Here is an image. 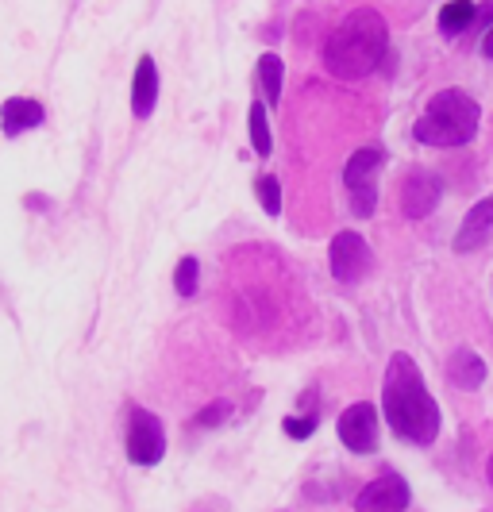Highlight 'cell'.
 Returning <instances> with one entry per match:
<instances>
[{
    "label": "cell",
    "mask_w": 493,
    "mask_h": 512,
    "mask_svg": "<svg viewBox=\"0 0 493 512\" xmlns=\"http://www.w3.org/2000/svg\"><path fill=\"white\" fill-rule=\"evenodd\" d=\"M382 412H386V424L397 432V439H405L413 447H432L440 436V405L432 401L428 385L420 378V366L405 351H397L386 366Z\"/></svg>",
    "instance_id": "cell-1"
},
{
    "label": "cell",
    "mask_w": 493,
    "mask_h": 512,
    "mask_svg": "<svg viewBox=\"0 0 493 512\" xmlns=\"http://www.w3.org/2000/svg\"><path fill=\"white\" fill-rule=\"evenodd\" d=\"M390 51V24L378 8H355L324 43V66L339 81L370 77Z\"/></svg>",
    "instance_id": "cell-2"
},
{
    "label": "cell",
    "mask_w": 493,
    "mask_h": 512,
    "mask_svg": "<svg viewBox=\"0 0 493 512\" xmlns=\"http://www.w3.org/2000/svg\"><path fill=\"white\" fill-rule=\"evenodd\" d=\"M482 124V108L463 89H443L424 104L420 120L413 124V139L424 147H463L474 139Z\"/></svg>",
    "instance_id": "cell-3"
},
{
    "label": "cell",
    "mask_w": 493,
    "mask_h": 512,
    "mask_svg": "<svg viewBox=\"0 0 493 512\" xmlns=\"http://www.w3.org/2000/svg\"><path fill=\"white\" fill-rule=\"evenodd\" d=\"M386 151L382 147H363L347 158L343 166V185H347V201L359 220H370L378 208V174H382Z\"/></svg>",
    "instance_id": "cell-4"
},
{
    "label": "cell",
    "mask_w": 493,
    "mask_h": 512,
    "mask_svg": "<svg viewBox=\"0 0 493 512\" xmlns=\"http://www.w3.org/2000/svg\"><path fill=\"white\" fill-rule=\"evenodd\" d=\"M124 451L131 466H158L166 459V428L151 409L131 405L128 432H124Z\"/></svg>",
    "instance_id": "cell-5"
},
{
    "label": "cell",
    "mask_w": 493,
    "mask_h": 512,
    "mask_svg": "<svg viewBox=\"0 0 493 512\" xmlns=\"http://www.w3.org/2000/svg\"><path fill=\"white\" fill-rule=\"evenodd\" d=\"M328 266H332V278L339 285H359L370 274L374 266V255H370V243H366L359 231H339L328 247Z\"/></svg>",
    "instance_id": "cell-6"
},
{
    "label": "cell",
    "mask_w": 493,
    "mask_h": 512,
    "mask_svg": "<svg viewBox=\"0 0 493 512\" xmlns=\"http://www.w3.org/2000/svg\"><path fill=\"white\" fill-rule=\"evenodd\" d=\"M339 443L347 447V451H355V455H370L374 447H378V412H374V405H366V401H359V405H351V409L339 412Z\"/></svg>",
    "instance_id": "cell-7"
},
{
    "label": "cell",
    "mask_w": 493,
    "mask_h": 512,
    "mask_svg": "<svg viewBox=\"0 0 493 512\" xmlns=\"http://www.w3.org/2000/svg\"><path fill=\"white\" fill-rule=\"evenodd\" d=\"M443 197V181L440 174H432V170H413L405 185H401V212L409 216V220H424V216H432V208L440 205Z\"/></svg>",
    "instance_id": "cell-8"
},
{
    "label": "cell",
    "mask_w": 493,
    "mask_h": 512,
    "mask_svg": "<svg viewBox=\"0 0 493 512\" xmlns=\"http://www.w3.org/2000/svg\"><path fill=\"white\" fill-rule=\"evenodd\" d=\"M409 482L405 478H397V474H382V478H374L370 486L355 497V509L359 512H401L409 505Z\"/></svg>",
    "instance_id": "cell-9"
},
{
    "label": "cell",
    "mask_w": 493,
    "mask_h": 512,
    "mask_svg": "<svg viewBox=\"0 0 493 512\" xmlns=\"http://www.w3.org/2000/svg\"><path fill=\"white\" fill-rule=\"evenodd\" d=\"M43 124H47V108L35 97H8L0 104V131L8 139H20V135L43 128Z\"/></svg>",
    "instance_id": "cell-10"
},
{
    "label": "cell",
    "mask_w": 493,
    "mask_h": 512,
    "mask_svg": "<svg viewBox=\"0 0 493 512\" xmlns=\"http://www.w3.org/2000/svg\"><path fill=\"white\" fill-rule=\"evenodd\" d=\"M158 104V66L151 54H143L135 62V77H131V116L135 120H151Z\"/></svg>",
    "instance_id": "cell-11"
},
{
    "label": "cell",
    "mask_w": 493,
    "mask_h": 512,
    "mask_svg": "<svg viewBox=\"0 0 493 512\" xmlns=\"http://www.w3.org/2000/svg\"><path fill=\"white\" fill-rule=\"evenodd\" d=\"M490 235H493V197H486V201H478V205L463 216V228L455 231V251H459V255H463V251H478Z\"/></svg>",
    "instance_id": "cell-12"
},
{
    "label": "cell",
    "mask_w": 493,
    "mask_h": 512,
    "mask_svg": "<svg viewBox=\"0 0 493 512\" xmlns=\"http://www.w3.org/2000/svg\"><path fill=\"white\" fill-rule=\"evenodd\" d=\"M486 362L478 351H470V347H459V351H451V359H447V382L455 385V389H478V385L486 382Z\"/></svg>",
    "instance_id": "cell-13"
},
{
    "label": "cell",
    "mask_w": 493,
    "mask_h": 512,
    "mask_svg": "<svg viewBox=\"0 0 493 512\" xmlns=\"http://www.w3.org/2000/svg\"><path fill=\"white\" fill-rule=\"evenodd\" d=\"M474 16H478V4H474V0H447L436 20H440V31L447 39H459V35L470 31Z\"/></svg>",
    "instance_id": "cell-14"
},
{
    "label": "cell",
    "mask_w": 493,
    "mask_h": 512,
    "mask_svg": "<svg viewBox=\"0 0 493 512\" xmlns=\"http://www.w3.org/2000/svg\"><path fill=\"white\" fill-rule=\"evenodd\" d=\"M282 81H286V66H282V58L270 51L259 58V89H262V101L266 108H278L282 101Z\"/></svg>",
    "instance_id": "cell-15"
},
{
    "label": "cell",
    "mask_w": 493,
    "mask_h": 512,
    "mask_svg": "<svg viewBox=\"0 0 493 512\" xmlns=\"http://www.w3.org/2000/svg\"><path fill=\"white\" fill-rule=\"evenodd\" d=\"M251 147L259 158H270L274 151V139H270V120H266V101L251 104Z\"/></svg>",
    "instance_id": "cell-16"
},
{
    "label": "cell",
    "mask_w": 493,
    "mask_h": 512,
    "mask_svg": "<svg viewBox=\"0 0 493 512\" xmlns=\"http://www.w3.org/2000/svg\"><path fill=\"white\" fill-rule=\"evenodd\" d=\"M255 197H259V205L266 216H282V185H278L274 174H262V178L255 181Z\"/></svg>",
    "instance_id": "cell-17"
},
{
    "label": "cell",
    "mask_w": 493,
    "mask_h": 512,
    "mask_svg": "<svg viewBox=\"0 0 493 512\" xmlns=\"http://www.w3.org/2000/svg\"><path fill=\"white\" fill-rule=\"evenodd\" d=\"M197 285H201V262L189 255V258H182L178 270H174V289H178V297H193Z\"/></svg>",
    "instance_id": "cell-18"
},
{
    "label": "cell",
    "mask_w": 493,
    "mask_h": 512,
    "mask_svg": "<svg viewBox=\"0 0 493 512\" xmlns=\"http://www.w3.org/2000/svg\"><path fill=\"white\" fill-rule=\"evenodd\" d=\"M312 428H316V412L312 416H286V432L293 439H309Z\"/></svg>",
    "instance_id": "cell-19"
},
{
    "label": "cell",
    "mask_w": 493,
    "mask_h": 512,
    "mask_svg": "<svg viewBox=\"0 0 493 512\" xmlns=\"http://www.w3.org/2000/svg\"><path fill=\"white\" fill-rule=\"evenodd\" d=\"M493 27V0H482L478 4V16H474V24H470L467 35H486Z\"/></svg>",
    "instance_id": "cell-20"
},
{
    "label": "cell",
    "mask_w": 493,
    "mask_h": 512,
    "mask_svg": "<svg viewBox=\"0 0 493 512\" xmlns=\"http://www.w3.org/2000/svg\"><path fill=\"white\" fill-rule=\"evenodd\" d=\"M228 412H232V405H228V401H216V405H208L205 412H197V424H201V428H208V424H220Z\"/></svg>",
    "instance_id": "cell-21"
},
{
    "label": "cell",
    "mask_w": 493,
    "mask_h": 512,
    "mask_svg": "<svg viewBox=\"0 0 493 512\" xmlns=\"http://www.w3.org/2000/svg\"><path fill=\"white\" fill-rule=\"evenodd\" d=\"M482 54H486V58L493 62V27L486 31V35H482Z\"/></svg>",
    "instance_id": "cell-22"
},
{
    "label": "cell",
    "mask_w": 493,
    "mask_h": 512,
    "mask_svg": "<svg viewBox=\"0 0 493 512\" xmlns=\"http://www.w3.org/2000/svg\"><path fill=\"white\" fill-rule=\"evenodd\" d=\"M24 205L27 208H51V201H43V197H27Z\"/></svg>",
    "instance_id": "cell-23"
},
{
    "label": "cell",
    "mask_w": 493,
    "mask_h": 512,
    "mask_svg": "<svg viewBox=\"0 0 493 512\" xmlns=\"http://www.w3.org/2000/svg\"><path fill=\"white\" fill-rule=\"evenodd\" d=\"M486 474H490V486H493V459H490V466H486Z\"/></svg>",
    "instance_id": "cell-24"
}]
</instances>
